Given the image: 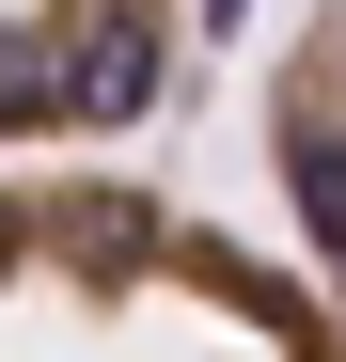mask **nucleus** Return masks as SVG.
<instances>
[{"label":"nucleus","instance_id":"obj_1","mask_svg":"<svg viewBox=\"0 0 346 362\" xmlns=\"http://www.w3.org/2000/svg\"><path fill=\"white\" fill-rule=\"evenodd\" d=\"M0 362H330V315L157 173H0Z\"/></svg>","mask_w":346,"mask_h":362},{"label":"nucleus","instance_id":"obj_2","mask_svg":"<svg viewBox=\"0 0 346 362\" xmlns=\"http://www.w3.org/2000/svg\"><path fill=\"white\" fill-rule=\"evenodd\" d=\"M189 0H0V142H110L173 95Z\"/></svg>","mask_w":346,"mask_h":362},{"label":"nucleus","instance_id":"obj_3","mask_svg":"<svg viewBox=\"0 0 346 362\" xmlns=\"http://www.w3.org/2000/svg\"><path fill=\"white\" fill-rule=\"evenodd\" d=\"M268 173H283V221H299V284L330 315L346 362V0H315L268 64Z\"/></svg>","mask_w":346,"mask_h":362}]
</instances>
